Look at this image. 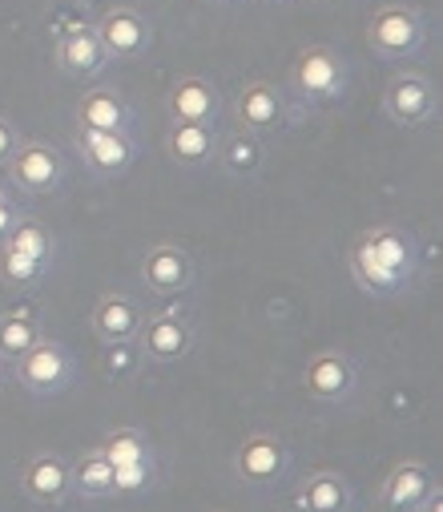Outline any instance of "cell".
<instances>
[{"label": "cell", "mask_w": 443, "mask_h": 512, "mask_svg": "<svg viewBox=\"0 0 443 512\" xmlns=\"http://www.w3.org/2000/svg\"><path fill=\"white\" fill-rule=\"evenodd\" d=\"M351 275L367 295H395L419 271V246L399 226L363 230L351 246Z\"/></svg>", "instance_id": "obj_1"}, {"label": "cell", "mask_w": 443, "mask_h": 512, "mask_svg": "<svg viewBox=\"0 0 443 512\" xmlns=\"http://www.w3.org/2000/svg\"><path fill=\"white\" fill-rule=\"evenodd\" d=\"M13 367H17L21 388L29 396H37V400L65 396L73 388V379H77V355L69 351V343L49 339V335H41Z\"/></svg>", "instance_id": "obj_2"}, {"label": "cell", "mask_w": 443, "mask_h": 512, "mask_svg": "<svg viewBox=\"0 0 443 512\" xmlns=\"http://www.w3.org/2000/svg\"><path fill=\"white\" fill-rule=\"evenodd\" d=\"M367 45H371L383 61L399 65V61H411V57L423 53V45H427V25H423V17H419L415 9H407V5H387V9H379V13L371 17V25H367Z\"/></svg>", "instance_id": "obj_3"}, {"label": "cell", "mask_w": 443, "mask_h": 512, "mask_svg": "<svg viewBox=\"0 0 443 512\" xmlns=\"http://www.w3.org/2000/svg\"><path fill=\"white\" fill-rule=\"evenodd\" d=\"M137 343H141V359L150 363H178L194 351L198 343V323L190 311L182 307H170V311H158L141 323L137 331Z\"/></svg>", "instance_id": "obj_4"}, {"label": "cell", "mask_w": 443, "mask_h": 512, "mask_svg": "<svg viewBox=\"0 0 443 512\" xmlns=\"http://www.w3.org/2000/svg\"><path fill=\"white\" fill-rule=\"evenodd\" d=\"M294 468V452L286 440L270 436V432H254L238 444L234 452V476L250 488H270V484H282Z\"/></svg>", "instance_id": "obj_5"}, {"label": "cell", "mask_w": 443, "mask_h": 512, "mask_svg": "<svg viewBox=\"0 0 443 512\" xmlns=\"http://www.w3.org/2000/svg\"><path fill=\"white\" fill-rule=\"evenodd\" d=\"M290 81H294V89H299V97H307L315 105H327V101L343 97V89H347V61L327 45H311V49H303L299 57H294Z\"/></svg>", "instance_id": "obj_6"}, {"label": "cell", "mask_w": 443, "mask_h": 512, "mask_svg": "<svg viewBox=\"0 0 443 512\" xmlns=\"http://www.w3.org/2000/svg\"><path fill=\"white\" fill-rule=\"evenodd\" d=\"M65 174H69V166H65L61 150H53L45 142H21L17 154L9 158V178L29 198L57 194L65 186Z\"/></svg>", "instance_id": "obj_7"}, {"label": "cell", "mask_w": 443, "mask_h": 512, "mask_svg": "<svg viewBox=\"0 0 443 512\" xmlns=\"http://www.w3.org/2000/svg\"><path fill=\"white\" fill-rule=\"evenodd\" d=\"M303 388L319 404H347L359 392V367L347 351H319L303 367Z\"/></svg>", "instance_id": "obj_8"}, {"label": "cell", "mask_w": 443, "mask_h": 512, "mask_svg": "<svg viewBox=\"0 0 443 512\" xmlns=\"http://www.w3.org/2000/svg\"><path fill=\"white\" fill-rule=\"evenodd\" d=\"M141 283L158 299H182L194 287V259L190 250L174 242H158L141 254Z\"/></svg>", "instance_id": "obj_9"}, {"label": "cell", "mask_w": 443, "mask_h": 512, "mask_svg": "<svg viewBox=\"0 0 443 512\" xmlns=\"http://www.w3.org/2000/svg\"><path fill=\"white\" fill-rule=\"evenodd\" d=\"M435 488H439V480L423 460H403L379 484L375 504H379V512H415Z\"/></svg>", "instance_id": "obj_10"}, {"label": "cell", "mask_w": 443, "mask_h": 512, "mask_svg": "<svg viewBox=\"0 0 443 512\" xmlns=\"http://www.w3.org/2000/svg\"><path fill=\"white\" fill-rule=\"evenodd\" d=\"M81 162L97 174V178H125L137 162V146L129 134H101V130H77L73 138Z\"/></svg>", "instance_id": "obj_11"}, {"label": "cell", "mask_w": 443, "mask_h": 512, "mask_svg": "<svg viewBox=\"0 0 443 512\" xmlns=\"http://www.w3.org/2000/svg\"><path fill=\"white\" fill-rule=\"evenodd\" d=\"M383 109L395 125H423L435 117L439 109V97H435V85L419 73H399L391 77V85L383 89Z\"/></svg>", "instance_id": "obj_12"}, {"label": "cell", "mask_w": 443, "mask_h": 512, "mask_svg": "<svg viewBox=\"0 0 443 512\" xmlns=\"http://www.w3.org/2000/svg\"><path fill=\"white\" fill-rule=\"evenodd\" d=\"M57 65H61V73L73 77V81H93V77H101L105 65H109V53H105L97 29H89V25L65 29V33L57 37Z\"/></svg>", "instance_id": "obj_13"}, {"label": "cell", "mask_w": 443, "mask_h": 512, "mask_svg": "<svg viewBox=\"0 0 443 512\" xmlns=\"http://www.w3.org/2000/svg\"><path fill=\"white\" fill-rule=\"evenodd\" d=\"M21 492L45 508L65 504L69 500V460L57 452H33L21 464Z\"/></svg>", "instance_id": "obj_14"}, {"label": "cell", "mask_w": 443, "mask_h": 512, "mask_svg": "<svg viewBox=\"0 0 443 512\" xmlns=\"http://www.w3.org/2000/svg\"><path fill=\"white\" fill-rule=\"evenodd\" d=\"M166 113L170 121H190V125H214L222 113V93L206 77H182L166 93Z\"/></svg>", "instance_id": "obj_15"}, {"label": "cell", "mask_w": 443, "mask_h": 512, "mask_svg": "<svg viewBox=\"0 0 443 512\" xmlns=\"http://www.w3.org/2000/svg\"><path fill=\"white\" fill-rule=\"evenodd\" d=\"M97 37H101L109 57H141L154 45L150 21H145L141 13H133V9H109L97 25Z\"/></svg>", "instance_id": "obj_16"}, {"label": "cell", "mask_w": 443, "mask_h": 512, "mask_svg": "<svg viewBox=\"0 0 443 512\" xmlns=\"http://www.w3.org/2000/svg\"><path fill=\"white\" fill-rule=\"evenodd\" d=\"M145 323V311L133 295H101L93 307V335L101 343H137V331Z\"/></svg>", "instance_id": "obj_17"}, {"label": "cell", "mask_w": 443, "mask_h": 512, "mask_svg": "<svg viewBox=\"0 0 443 512\" xmlns=\"http://www.w3.org/2000/svg\"><path fill=\"white\" fill-rule=\"evenodd\" d=\"M238 121H242V130L250 134H278L282 130V121H286V101L282 93L270 85V81H250L242 85L238 93Z\"/></svg>", "instance_id": "obj_18"}, {"label": "cell", "mask_w": 443, "mask_h": 512, "mask_svg": "<svg viewBox=\"0 0 443 512\" xmlns=\"http://www.w3.org/2000/svg\"><path fill=\"white\" fill-rule=\"evenodd\" d=\"M133 109L121 93L113 89H89L77 101V125L81 130H101V134H129L133 138Z\"/></svg>", "instance_id": "obj_19"}, {"label": "cell", "mask_w": 443, "mask_h": 512, "mask_svg": "<svg viewBox=\"0 0 443 512\" xmlns=\"http://www.w3.org/2000/svg\"><path fill=\"white\" fill-rule=\"evenodd\" d=\"M214 162H218V170H226L230 178H258L262 166H266L262 138L250 134V130H226V134H218Z\"/></svg>", "instance_id": "obj_20"}, {"label": "cell", "mask_w": 443, "mask_h": 512, "mask_svg": "<svg viewBox=\"0 0 443 512\" xmlns=\"http://www.w3.org/2000/svg\"><path fill=\"white\" fill-rule=\"evenodd\" d=\"M214 146H218V130L214 125H190V121H174L166 134V154L170 162L186 166V170H202L206 162H214Z\"/></svg>", "instance_id": "obj_21"}, {"label": "cell", "mask_w": 443, "mask_h": 512, "mask_svg": "<svg viewBox=\"0 0 443 512\" xmlns=\"http://www.w3.org/2000/svg\"><path fill=\"white\" fill-rule=\"evenodd\" d=\"M299 504L307 512H355V488L339 472H315L303 480Z\"/></svg>", "instance_id": "obj_22"}, {"label": "cell", "mask_w": 443, "mask_h": 512, "mask_svg": "<svg viewBox=\"0 0 443 512\" xmlns=\"http://www.w3.org/2000/svg\"><path fill=\"white\" fill-rule=\"evenodd\" d=\"M69 496H81V500L113 496V464L101 456V448H89L69 464Z\"/></svg>", "instance_id": "obj_23"}, {"label": "cell", "mask_w": 443, "mask_h": 512, "mask_svg": "<svg viewBox=\"0 0 443 512\" xmlns=\"http://www.w3.org/2000/svg\"><path fill=\"white\" fill-rule=\"evenodd\" d=\"M41 335L33 311H0V363H17Z\"/></svg>", "instance_id": "obj_24"}, {"label": "cell", "mask_w": 443, "mask_h": 512, "mask_svg": "<svg viewBox=\"0 0 443 512\" xmlns=\"http://www.w3.org/2000/svg\"><path fill=\"white\" fill-rule=\"evenodd\" d=\"M101 456L113 464V468H125V464H150L154 460V444L141 428H117L101 440Z\"/></svg>", "instance_id": "obj_25"}, {"label": "cell", "mask_w": 443, "mask_h": 512, "mask_svg": "<svg viewBox=\"0 0 443 512\" xmlns=\"http://www.w3.org/2000/svg\"><path fill=\"white\" fill-rule=\"evenodd\" d=\"M5 246H13L17 254H25V259H33V263H41V267H53V254H57L53 234H49L41 222H33V218H21V222L9 230Z\"/></svg>", "instance_id": "obj_26"}, {"label": "cell", "mask_w": 443, "mask_h": 512, "mask_svg": "<svg viewBox=\"0 0 443 512\" xmlns=\"http://www.w3.org/2000/svg\"><path fill=\"white\" fill-rule=\"evenodd\" d=\"M45 271H49V267L25 259V254H17L13 246L0 242V279H5L9 287H17V291H21V287H33V283L45 279Z\"/></svg>", "instance_id": "obj_27"}, {"label": "cell", "mask_w": 443, "mask_h": 512, "mask_svg": "<svg viewBox=\"0 0 443 512\" xmlns=\"http://www.w3.org/2000/svg\"><path fill=\"white\" fill-rule=\"evenodd\" d=\"M141 363H145V359H141V347H133V343H105L101 375H105V379H129Z\"/></svg>", "instance_id": "obj_28"}, {"label": "cell", "mask_w": 443, "mask_h": 512, "mask_svg": "<svg viewBox=\"0 0 443 512\" xmlns=\"http://www.w3.org/2000/svg\"><path fill=\"white\" fill-rule=\"evenodd\" d=\"M154 480H158V460L113 468V496H137L145 488H154Z\"/></svg>", "instance_id": "obj_29"}, {"label": "cell", "mask_w": 443, "mask_h": 512, "mask_svg": "<svg viewBox=\"0 0 443 512\" xmlns=\"http://www.w3.org/2000/svg\"><path fill=\"white\" fill-rule=\"evenodd\" d=\"M17 146H21V134L13 130V121L0 117V166H9V158L17 154Z\"/></svg>", "instance_id": "obj_30"}, {"label": "cell", "mask_w": 443, "mask_h": 512, "mask_svg": "<svg viewBox=\"0 0 443 512\" xmlns=\"http://www.w3.org/2000/svg\"><path fill=\"white\" fill-rule=\"evenodd\" d=\"M21 222V210H17V202L9 198V194H0V242L9 238V230Z\"/></svg>", "instance_id": "obj_31"}, {"label": "cell", "mask_w": 443, "mask_h": 512, "mask_svg": "<svg viewBox=\"0 0 443 512\" xmlns=\"http://www.w3.org/2000/svg\"><path fill=\"white\" fill-rule=\"evenodd\" d=\"M415 512H443V488H435V492H431Z\"/></svg>", "instance_id": "obj_32"}, {"label": "cell", "mask_w": 443, "mask_h": 512, "mask_svg": "<svg viewBox=\"0 0 443 512\" xmlns=\"http://www.w3.org/2000/svg\"><path fill=\"white\" fill-rule=\"evenodd\" d=\"M0 194H5V186H0Z\"/></svg>", "instance_id": "obj_33"}]
</instances>
